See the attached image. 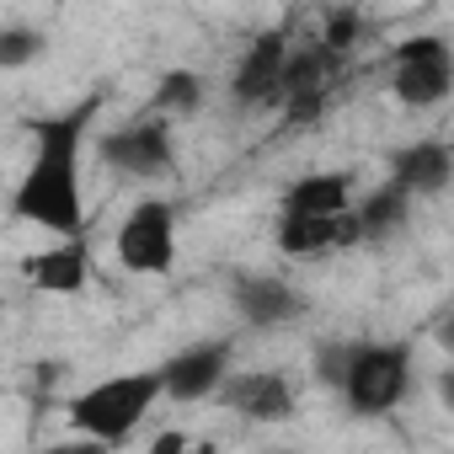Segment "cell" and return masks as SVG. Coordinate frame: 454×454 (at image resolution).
Listing matches in <instances>:
<instances>
[{"label": "cell", "mask_w": 454, "mask_h": 454, "mask_svg": "<svg viewBox=\"0 0 454 454\" xmlns=\"http://www.w3.org/2000/svg\"><path fill=\"white\" fill-rule=\"evenodd\" d=\"M187 443H192V438L176 433V427H171V433H155V454H176V449H187Z\"/></svg>", "instance_id": "21"}, {"label": "cell", "mask_w": 454, "mask_h": 454, "mask_svg": "<svg viewBox=\"0 0 454 454\" xmlns=\"http://www.w3.org/2000/svg\"><path fill=\"white\" fill-rule=\"evenodd\" d=\"M97 155L107 171L118 176H134V182H166L176 171V134H171V118L160 113H139L129 123H118L113 134L97 139Z\"/></svg>", "instance_id": "5"}, {"label": "cell", "mask_w": 454, "mask_h": 454, "mask_svg": "<svg viewBox=\"0 0 454 454\" xmlns=\"http://www.w3.org/2000/svg\"><path fill=\"white\" fill-rule=\"evenodd\" d=\"M348 348H353V337H348V342H342V337H326V342H316V348H310V380H316L321 390H332V395H337V385H342Z\"/></svg>", "instance_id": "19"}, {"label": "cell", "mask_w": 454, "mask_h": 454, "mask_svg": "<svg viewBox=\"0 0 454 454\" xmlns=\"http://www.w3.org/2000/svg\"><path fill=\"white\" fill-rule=\"evenodd\" d=\"M49 54V33L33 22H6L0 27V70H27Z\"/></svg>", "instance_id": "18"}, {"label": "cell", "mask_w": 454, "mask_h": 454, "mask_svg": "<svg viewBox=\"0 0 454 454\" xmlns=\"http://www.w3.org/2000/svg\"><path fill=\"white\" fill-rule=\"evenodd\" d=\"M390 166V182H401L411 198H438L454 176V155L443 139H411V145H395L385 155Z\"/></svg>", "instance_id": "13"}, {"label": "cell", "mask_w": 454, "mask_h": 454, "mask_svg": "<svg viewBox=\"0 0 454 454\" xmlns=\"http://www.w3.org/2000/svg\"><path fill=\"white\" fill-rule=\"evenodd\" d=\"M337 65H342V59H337L321 38L305 43V49L289 43V54H284V75H278V102H289V97H310V91H326V81H332Z\"/></svg>", "instance_id": "16"}, {"label": "cell", "mask_w": 454, "mask_h": 454, "mask_svg": "<svg viewBox=\"0 0 454 454\" xmlns=\"http://www.w3.org/2000/svg\"><path fill=\"white\" fill-rule=\"evenodd\" d=\"M353 219H358L364 241H390L401 224L411 219V192L385 176V187H374L369 198H353Z\"/></svg>", "instance_id": "14"}, {"label": "cell", "mask_w": 454, "mask_h": 454, "mask_svg": "<svg viewBox=\"0 0 454 454\" xmlns=\"http://www.w3.org/2000/svg\"><path fill=\"white\" fill-rule=\"evenodd\" d=\"M284 54H289V33L268 27L247 43V54L231 70V97L241 107H278V75H284Z\"/></svg>", "instance_id": "11"}, {"label": "cell", "mask_w": 454, "mask_h": 454, "mask_svg": "<svg viewBox=\"0 0 454 454\" xmlns=\"http://www.w3.org/2000/svg\"><path fill=\"white\" fill-rule=\"evenodd\" d=\"M411 390V342L406 337H353L342 369V406L353 417H385Z\"/></svg>", "instance_id": "3"}, {"label": "cell", "mask_w": 454, "mask_h": 454, "mask_svg": "<svg viewBox=\"0 0 454 454\" xmlns=\"http://www.w3.org/2000/svg\"><path fill=\"white\" fill-rule=\"evenodd\" d=\"M231 310L252 326V332H273V326H289L310 310V300L278 278V273H236L231 278Z\"/></svg>", "instance_id": "10"}, {"label": "cell", "mask_w": 454, "mask_h": 454, "mask_svg": "<svg viewBox=\"0 0 454 454\" xmlns=\"http://www.w3.org/2000/svg\"><path fill=\"white\" fill-rule=\"evenodd\" d=\"M97 107H102V97H86L65 113L22 123L33 139V160L22 171V182L12 187V214L22 224H38L49 236H86L81 155H86V134L97 123Z\"/></svg>", "instance_id": "1"}, {"label": "cell", "mask_w": 454, "mask_h": 454, "mask_svg": "<svg viewBox=\"0 0 454 454\" xmlns=\"http://www.w3.org/2000/svg\"><path fill=\"white\" fill-rule=\"evenodd\" d=\"M390 91L411 113L449 102V91H454V49H449V38L443 33L401 38L395 54H390Z\"/></svg>", "instance_id": "6"}, {"label": "cell", "mask_w": 454, "mask_h": 454, "mask_svg": "<svg viewBox=\"0 0 454 454\" xmlns=\"http://www.w3.org/2000/svg\"><path fill=\"white\" fill-rule=\"evenodd\" d=\"M22 278L43 294H81L91 278V252L81 236H54V247L22 257Z\"/></svg>", "instance_id": "12"}, {"label": "cell", "mask_w": 454, "mask_h": 454, "mask_svg": "<svg viewBox=\"0 0 454 454\" xmlns=\"http://www.w3.org/2000/svg\"><path fill=\"white\" fill-rule=\"evenodd\" d=\"M273 247H278L284 257L316 262V257L364 247V236H358L353 208H337V214H289V208H284V214H278V231H273Z\"/></svg>", "instance_id": "8"}, {"label": "cell", "mask_w": 454, "mask_h": 454, "mask_svg": "<svg viewBox=\"0 0 454 454\" xmlns=\"http://www.w3.org/2000/svg\"><path fill=\"white\" fill-rule=\"evenodd\" d=\"M284 208L289 214H337V208H353V176L348 171H310V176H294L284 187Z\"/></svg>", "instance_id": "15"}, {"label": "cell", "mask_w": 454, "mask_h": 454, "mask_svg": "<svg viewBox=\"0 0 454 454\" xmlns=\"http://www.w3.org/2000/svg\"><path fill=\"white\" fill-rule=\"evenodd\" d=\"M203 97H208V86H203L198 70H166L155 81V91H150V113H160V118L176 123V118H192L203 107Z\"/></svg>", "instance_id": "17"}, {"label": "cell", "mask_w": 454, "mask_h": 454, "mask_svg": "<svg viewBox=\"0 0 454 454\" xmlns=\"http://www.w3.org/2000/svg\"><path fill=\"white\" fill-rule=\"evenodd\" d=\"M155 401H160V369L107 374L70 395V427L86 433L91 443H129L139 422L155 411Z\"/></svg>", "instance_id": "2"}, {"label": "cell", "mask_w": 454, "mask_h": 454, "mask_svg": "<svg viewBox=\"0 0 454 454\" xmlns=\"http://www.w3.org/2000/svg\"><path fill=\"white\" fill-rule=\"evenodd\" d=\"M358 38H364V17H358L353 6H337V12H326V27H321V43H326V49H332L337 59H348Z\"/></svg>", "instance_id": "20"}, {"label": "cell", "mask_w": 454, "mask_h": 454, "mask_svg": "<svg viewBox=\"0 0 454 454\" xmlns=\"http://www.w3.org/2000/svg\"><path fill=\"white\" fill-rule=\"evenodd\" d=\"M113 252H118V268L134 273V278H166L176 268V203L171 198H139L118 236H113Z\"/></svg>", "instance_id": "4"}, {"label": "cell", "mask_w": 454, "mask_h": 454, "mask_svg": "<svg viewBox=\"0 0 454 454\" xmlns=\"http://www.w3.org/2000/svg\"><path fill=\"white\" fill-rule=\"evenodd\" d=\"M214 401L247 422H289L294 417V385L278 369H231L219 380Z\"/></svg>", "instance_id": "9"}, {"label": "cell", "mask_w": 454, "mask_h": 454, "mask_svg": "<svg viewBox=\"0 0 454 454\" xmlns=\"http://www.w3.org/2000/svg\"><path fill=\"white\" fill-rule=\"evenodd\" d=\"M236 369V337H203V342H187L182 353H171L160 364V401H176V406H198V401H214L219 380Z\"/></svg>", "instance_id": "7"}]
</instances>
